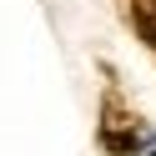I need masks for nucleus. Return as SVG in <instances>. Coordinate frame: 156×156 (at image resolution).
<instances>
[{
	"instance_id": "1",
	"label": "nucleus",
	"mask_w": 156,
	"mask_h": 156,
	"mask_svg": "<svg viewBox=\"0 0 156 156\" xmlns=\"http://www.w3.org/2000/svg\"><path fill=\"white\" fill-rule=\"evenodd\" d=\"M131 20H136V30H141V41L156 45V0H136V5H131Z\"/></svg>"
}]
</instances>
